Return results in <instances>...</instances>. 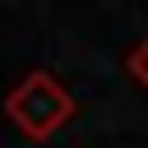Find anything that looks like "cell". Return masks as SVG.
<instances>
[{"mask_svg":"<svg viewBox=\"0 0 148 148\" xmlns=\"http://www.w3.org/2000/svg\"><path fill=\"white\" fill-rule=\"evenodd\" d=\"M74 111H79V106H74L69 88H65L51 69H28V74L9 88V97H5V116H9V120L18 125V134L32 139V143L56 139V134L69 125Z\"/></svg>","mask_w":148,"mask_h":148,"instance_id":"6da1fadb","label":"cell"},{"mask_svg":"<svg viewBox=\"0 0 148 148\" xmlns=\"http://www.w3.org/2000/svg\"><path fill=\"white\" fill-rule=\"evenodd\" d=\"M125 74H130L139 88H148V37H139V42L125 51Z\"/></svg>","mask_w":148,"mask_h":148,"instance_id":"7a4b0ae2","label":"cell"}]
</instances>
